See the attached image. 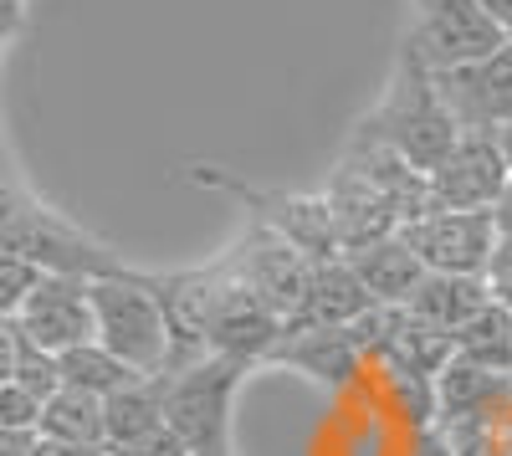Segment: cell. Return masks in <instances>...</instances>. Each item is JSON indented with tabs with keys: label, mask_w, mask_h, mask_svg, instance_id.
Masks as SVG:
<instances>
[{
	"label": "cell",
	"mask_w": 512,
	"mask_h": 456,
	"mask_svg": "<svg viewBox=\"0 0 512 456\" xmlns=\"http://www.w3.org/2000/svg\"><path fill=\"white\" fill-rule=\"evenodd\" d=\"M118 456H190L175 436H169V431H154L149 441H139V446H128V451H118Z\"/></svg>",
	"instance_id": "4dcf8cb0"
},
{
	"label": "cell",
	"mask_w": 512,
	"mask_h": 456,
	"mask_svg": "<svg viewBox=\"0 0 512 456\" xmlns=\"http://www.w3.org/2000/svg\"><path fill=\"white\" fill-rule=\"evenodd\" d=\"M482 277H487V282H502V277H512V231H497V236H492V252H487V267H482Z\"/></svg>",
	"instance_id": "f546056e"
},
{
	"label": "cell",
	"mask_w": 512,
	"mask_h": 456,
	"mask_svg": "<svg viewBox=\"0 0 512 456\" xmlns=\"http://www.w3.org/2000/svg\"><path fill=\"white\" fill-rule=\"evenodd\" d=\"M374 298L364 293V282L349 272L344 257L333 262H313L308 272V293L297 303V313L287 318V328H349Z\"/></svg>",
	"instance_id": "2e32d148"
},
{
	"label": "cell",
	"mask_w": 512,
	"mask_h": 456,
	"mask_svg": "<svg viewBox=\"0 0 512 456\" xmlns=\"http://www.w3.org/2000/svg\"><path fill=\"white\" fill-rule=\"evenodd\" d=\"M88 303H93V339L123 359L134 375H159L169 339H164V313L154 303L149 272H118V277H93L88 282Z\"/></svg>",
	"instance_id": "3957f363"
},
{
	"label": "cell",
	"mask_w": 512,
	"mask_h": 456,
	"mask_svg": "<svg viewBox=\"0 0 512 456\" xmlns=\"http://www.w3.org/2000/svg\"><path fill=\"white\" fill-rule=\"evenodd\" d=\"M36 431H0V456H31Z\"/></svg>",
	"instance_id": "e575fe53"
},
{
	"label": "cell",
	"mask_w": 512,
	"mask_h": 456,
	"mask_svg": "<svg viewBox=\"0 0 512 456\" xmlns=\"http://www.w3.org/2000/svg\"><path fill=\"white\" fill-rule=\"evenodd\" d=\"M11 380H16L21 390H31L36 400H47V395L62 385V380H57V354H41L36 344H26V339H21V354H16Z\"/></svg>",
	"instance_id": "484cf974"
},
{
	"label": "cell",
	"mask_w": 512,
	"mask_h": 456,
	"mask_svg": "<svg viewBox=\"0 0 512 456\" xmlns=\"http://www.w3.org/2000/svg\"><path fill=\"white\" fill-rule=\"evenodd\" d=\"M492 287V303H502L507 313H512V277H502V282H487Z\"/></svg>",
	"instance_id": "f35d334b"
},
{
	"label": "cell",
	"mask_w": 512,
	"mask_h": 456,
	"mask_svg": "<svg viewBox=\"0 0 512 456\" xmlns=\"http://www.w3.org/2000/svg\"><path fill=\"white\" fill-rule=\"evenodd\" d=\"M221 262H226V267L251 287V293L282 318V328H287V318L297 313V303H303V293H308L313 262H308L303 252H292L282 236H272L267 226H256V221L246 226V236L231 246Z\"/></svg>",
	"instance_id": "8fae6325"
},
{
	"label": "cell",
	"mask_w": 512,
	"mask_h": 456,
	"mask_svg": "<svg viewBox=\"0 0 512 456\" xmlns=\"http://www.w3.org/2000/svg\"><path fill=\"white\" fill-rule=\"evenodd\" d=\"M492 303V287L487 277H461V272H425L415 282V293L405 298V308L425 323H436V328H461L472 313H482Z\"/></svg>",
	"instance_id": "ac0fdd59"
},
{
	"label": "cell",
	"mask_w": 512,
	"mask_h": 456,
	"mask_svg": "<svg viewBox=\"0 0 512 456\" xmlns=\"http://www.w3.org/2000/svg\"><path fill=\"white\" fill-rule=\"evenodd\" d=\"M21 328V339L36 344L41 354H67L77 344L93 339V303H88V282L82 277H47L26 293V303L11 318Z\"/></svg>",
	"instance_id": "4fadbf2b"
},
{
	"label": "cell",
	"mask_w": 512,
	"mask_h": 456,
	"mask_svg": "<svg viewBox=\"0 0 512 456\" xmlns=\"http://www.w3.org/2000/svg\"><path fill=\"white\" fill-rule=\"evenodd\" d=\"M451 359L477 364V369H497V375H512V313L502 303H487L461 328H451Z\"/></svg>",
	"instance_id": "44dd1931"
},
{
	"label": "cell",
	"mask_w": 512,
	"mask_h": 456,
	"mask_svg": "<svg viewBox=\"0 0 512 456\" xmlns=\"http://www.w3.org/2000/svg\"><path fill=\"white\" fill-rule=\"evenodd\" d=\"M492 236H497L492 211H425L400 226V241L420 257L425 272H461V277H482Z\"/></svg>",
	"instance_id": "7c38bea8"
},
{
	"label": "cell",
	"mask_w": 512,
	"mask_h": 456,
	"mask_svg": "<svg viewBox=\"0 0 512 456\" xmlns=\"http://www.w3.org/2000/svg\"><path fill=\"white\" fill-rule=\"evenodd\" d=\"M502 431H507V446H512V405L502 410Z\"/></svg>",
	"instance_id": "60d3db41"
},
{
	"label": "cell",
	"mask_w": 512,
	"mask_h": 456,
	"mask_svg": "<svg viewBox=\"0 0 512 456\" xmlns=\"http://www.w3.org/2000/svg\"><path fill=\"white\" fill-rule=\"evenodd\" d=\"M0 252L26 257L36 272H47V277H82V282H93V277L128 272L113 246H103L98 236H88L82 226L62 221L41 200H26L21 211L0 226Z\"/></svg>",
	"instance_id": "277c9868"
},
{
	"label": "cell",
	"mask_w": 512,
	"mask_h": 456,
	"mask_svg": "<svg viewBox=\"0 0 512 456\" xmlns=\"http://www.w3.org/2000/svg\"><path fill=\"white\" fill-rule=\"evenodd\" d=\"M159 380V410H164V431L175 436L185 451H210V446H231V400L246 380V364L205 354L185 369H169Z\"/></svg>",
	"instance_id": "7a4b0ae2"
},
{
	"label": "cell",
	"mask_w": 512,
	"mask_h": 456,
	"mask_svg": "<svg viewBox=\"0 0 512 456\" xmlns=\"http://www.w3.org/2000/svg\"><path fill=\"white\" fill-rule=\"evenodd\" d=\"M507 175L492 134H461L446 159L425 170V211H492Z\"/></svg>",
	"instance_id": "52a82bcc"
},
{
	"label": "cell",
	"mask_w": 512,
	"mask_h": 456,
	"mask_svg": "<svg viewBox=\"0 0 512 456\" xmlns=\"http://www.w3.org/2000/svg\"><path fill=\"white\" fill-rule=\"evenodd\" d=\"M477 6H482V11H487V16H492V21L507 31V36H512V0H477Z\"/></svg>",
	"instance_id": "8d00e7d4"
},
{
	"label": "cell",
	"mask_w": 512,
	"mask_h": 456,
	"mask_svg": "<svg viewBox=\"0 0 512 456\" xmlns=\"http://www.w3.org/2000/svg\"><path fill=\"white\" fill-rule=\"evenodd\" d=\"M36 436L41 441H67V446H103V400L82 395L72 385H57L41 400Z\"/></svg>",
	"instance_id": "ffe728a7"
},
{
	"label": "cell",
	"mask_w": 512,
	"mask_h": 456,
	"mask_svg": "<svg viewBox=\"0 0 512 456\" xmlns=\"http://www.w3.org/2000/svg\"><path fill=\"white\" fill-rule=\"evenodd\" d=\"M359 129H369L379 144H390L410 164V170H420V175L431 170V164H441L446 149L461 139V129L451 123L446 103L436 98L431 72H425L410 52H400L390 88H384L379 108L359 123Z\"/></svg>",
	"instance_id": "6da1fadb"
},
{
	"label": "cell",
	"mask_w": 512,
	"mask_h": 456,
	"mask_svg": "<svg viewBox=\"0 0 512 456\" xmlns=\"http://www.w3.org/2000/svg\"><path fill=\"white\" fill-rule=\"evenodd\" d=\"M200 185H216L226 195H236L246 211L256 216V226H267L272 236H282L292 252H303L308 262H333L344 257L338 246V231H333V216H328V200L323 195H282V190H251L221 170H200Z\"/></svg>",
	"instance_id": "8992f818"
},
{
	"label": "cell",
	"mask_w": 512,
	"mask_h": 456,
	"mask_svg": "<svg viewBox=\"0 0 512 456\" xmlns=\"http://www.w3.org/2000/svg\"><path fill=\"white\" fill-rule=\"evenodd\" d=\"M31 456H108V451H103V446H67V441H41V436H36Z\"/></svg>",
	"instance_id": "d6a6232c"
},
{
	"label": "cell",
	"mask_w": 512,
	"mask_h": 456,
	"mask_svg": "<svg viewBox=\"0 0 512 456\" xmlns=\"http://www.w3.org/2000/svg\"><path fill=\"white\" fill-rule=\"evenodd\" d=\"M36 416H41V400L16 380H0V431H36Z\"/></svg>",
	"instance_id": "83f0119b"
},
{
	"label": "cell",
	"mask_w": 512,
	"mask_h": 456,
	"mask_svg": "<svg viewBox=\"0 0 512 456\" xmlns=\"http://www.w3.org/2000/svg\"><path fill=\"white\" fill-rule=\"evenodd\" d=\"M277 339H282V318L256 298L226 262H216V303H210V328H205L210 354L236 359V364L251 369L272 354Z\"/></svg>",
	"instance_id": "ba28073f"
},
{
	"label": "cell",
	"mask_w": 512,
	"mask_h": 456,
	"mask_svg": "<svg viewBox=\"0 0 512 456\" xmlns=\"http://www.w3.org/2000/svg\"><path fill=\"white\" fill-rule=\"evenodd\" d=\"M441 431V426H436ZM451 456H512L507 446V431H502V416L497 421H466V426H446L441 431Z\"/></svg>",
	"instance_id": "d4e9b609"
},
{
	"label": "cell",
	"mask_w": 512,
	"mask_h": 456,
	"mask_svg": "<svg viewBox=\"0 0 512 456\" xmlns=\"http://www.w3.org/2000/svg\"><path fill=\"white\" fill-rule=\"evenodd\" d=\"M154 431H164V410H159V380L139 375L134 385H123L113 395H103V451L118 456L128 446L149 441Z\"/></svg>",
	"instance_id": "d6986e66"
},
{
	"label": "cell",
	"mask_w": 512,
	"mask_h": 456,
	"mask_svg": "<svg viewBox=\"0 0 512 456\" xmlns=\"http://www.w3.org/2000/svg\"><path fill=\"white\" fill-rule=\"evenodd\" d=\"M262 364H287L328 395H349L369 375V359L349 328H282V339L272 344Z\"/></svg>",
	"instance_id": "5bb4252c"
},
{
	"label": "cell",
	"mask_w": 512,
	"mask_h": 456,
	"mask_svg": "<svg viewBox=\"0 0 512 456\" xmlns=\"http://www.w3.org/2000/svg\"><path fill=\"white\" fill-rule=\"evenodd\" d=\"M436 390V426H466V421H497L512 405V375H497V369H477L446 359L441 375L431 380Z\"/></svg>",
	"instance_id": "9a60e30c"
},
{
	"label": "cell",
	"mask_w": 512,
	"mask_h": 456,
	"mask_svg": "<svg viewBox=\"0 0 512 456\" xmlns=\"http://www.w3.org/2000/svg\"><path fill=\"white\" fill-rule=\"evenodd\" d=\"M190 456H236L231 446H210V451H190Z\"/></svg>",
	"instance_id": "ab89813d"
},
{
	"label": "cell",
	"mask_w": 512,
	"mask_h": 456,
	"mask_svg": "<svg viewBox=\"0 0 512 456\" xmlns=\"http://www.w3.org/2000/svg\"><path fill=\"white\" fill-rule=\"evenodd\" d=\"M41 282V272L16 257V252H0V318H16V308L26 303V293Z\"/></svg>",
	"instance_id": "4316f807"
},
{
	"label": "cell",
	"mask_w": 512,
	"mask_h": 456,
	"mask_svg": "<svg viewBox=\"0 0 512 456\" xmlns=\"http://www.w3.org/2000/svg\"><path fill=\"white\" fill-rule=\"evenodd\" d=\"M379 359H395V364L415 369V375L436 380L441 364L451 359V334H446V328H436V323H425V318H415V313L405 308V318H400V328H395L390 349H384ZM369 364H374V359H369Z\"/></svg>",
	"instance_id": "cb8c5ba5"
},
{
	"label": "cell",
	"mask_w": 512,
	"mask_h": 456,
	"mask_svg": "<svg viewBox=\"0 0 512 456\" xmlns=\"http://www.w3.org/2000/svg\"><path fill=\"white\" fill-rule=\"evenodd\" d=\"M492 139H497V149H502V164H507V170H512V118L502 123V129H497Z\"/></svg>",
	"instance_id": "74e56055"
},
{
	"label": "cell",
	"mask_w": 512,
	"mask_h": 456,
	"mask_svg": "<svg viewBox=\"0 0 512 456\" xmlns=\"http://www.w3.org/2000/svg\"><path fill=\"white\" fill-rule=\"evenodd\" d=\"M21 6H26V0H0V47L21 31Z\"/></svg>",
	"instance_id": "836d02e7"
},
{
	"label": "cell",
	"mask_w": 512,
	"mask_h": 456,
	"mask_svg": "<svg viewBox=\"0 0 512 456\" xmlns=\"http://www.w3.org/2000/svg\"><path fill=\"white\" fill-rule=\"evenodd\" d=\"M497 47H507V31L477 6V0H420L415 26L405 36V52L425 72L482 62Z\"/></svg>",
	"instance_id": "5b68a950"
},
{
	"label": "cell",
	"mask_w": 512,
	"mask_h": 456,
	"mask_svg": "<svg viewBox=\"0 0 512 456\" xmlns=\"http://www.w3.org/2000/svg\"><path fill=\"white\" fill-rule=\"evenodd\" d=\"M344 262L364 282V293L374 303H405L415 293V282L425 277L420 257L400 241V231L384 236V241H369V246H354V252H344Z\"/></svg>",
	"instance_id": "e0dca14e"
},
{
	"label": "cell",
	"mask_w": 512,
	"mask_h": 456,
	"mask_svg": "<svg viewBox=\"0 0 512 456\" xmlns=\"http://www.w3.org/2000/svg\"><path fill=\"white\" fill-rule=\"evenodd\" d=\"M492 226H497V231H512V175H507L502 195L492 200Z\"/></svg>",
	"instance_id": "d590c367"
},
{
	"label": "cell",
	"mask_w": 512,
	"mask_h": 456,
	"mask_svg": "<svg viewBox=\"0 0 512 456\" xmlns=\"http://www.w3.org/2000/svg\"><path fill=\"white\" fill-rule=\"evenodd\" d=\"M149 287H154V303L164 313V339H169L159 375L205 359L210 354L205 328H210V303H216V262L185 267V272H149Z\"/></svg>",
	"instance_id": "30bf717a"
},
{
	"label": "cell",
	"mask_w": 512,
	"mask_h": 456,
	"mask_svg": "<svg viewBox=\"0 0 512 456\" xmlns=\"http://www.w3.org/2000/svg\"><path fill=\"white\" fill-rule=\"evenodd\" d=\"M31 200V190L16 180V170H11V159H6V149H0V226H6L21 205Z\"/></svg>",
	"instance_id": "f1b7e54d"
},
{
	"label": "cell",
	"mask_w": 512,
	"mask_h": 456,
	"mask_svg": "<svg viewBox=\"0 0 512 456\" xmlns=\"http://www.w3.org/2000/svg\"><path fill=\"white\" fill-rule=\"evenodd\" d=\"M431 82L461 134H497L512 118V41L482 62L431 72Z\"/></svg>",
	"instance_id": "9c48e42d"
},
{
	"label": "cell",
	"mask_w": 512,
	"mask_h": 456,
	"mask_svg": "<svg viewBox=\"0 0 512 456\" xmlns=\"http://www.w3.org/2000/svg\"><path fill=\"white\" fill-rule=\"evenodd\" d=\"M369 369H374L384 410H390L400 426H410V436L425 431V426H436V390H431V380L415 375V369H405V364H395V359H374Z\"/></svg>",
	"instance_id": "7402d4cb"
},
{
	"label": "cell",
	"mask_w": 512,
	"mask_h": 456,
	"mask_svg": "<svg viewBox=\"0 0 512 456\" xmlns=\"http://www.w3.org/2000/svg\"><path fill=\"white\" fill-rule=\"evenodd\" d=\"M410 456H451V446H446V436L436 426H425V431L410 436Z\"/></svg>",
	"instance_id": "1f68e13d"
},
{
	"label": "cell",
	"mask_w": 512,
	"mask_h": 456,
	"mask_svg": "<svg viewBox=\"0 0 512 456\" xmlns=\"http://www.w3.org/2000/svg\"><path fill=\"white\" fill-rule=\"evenodd\" d=\"M57 380L72 385V390H82V395H98V400H103V395H113V390H123V385H134L139 375H134L123 359H113L98 339H88V344L57 354Z\"/></svg>",
	"instance_id": "603a6c76"
},
{
	"label": "cell",
	"mask_w": 512,
	"mask_h": 456,
	"mask_svg": "<svg viewBox=\"0 0 512 456\" xmlns=\"http://www.w3.org/2000/svg\"><path fill=\"white\" fill-rule=\"evenodd\" d=\"M507 41H512V36H507Z\"/></svg>",
	"instance_id": "b9f144b4"
}]
</instances>
